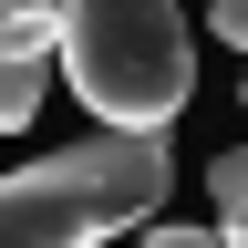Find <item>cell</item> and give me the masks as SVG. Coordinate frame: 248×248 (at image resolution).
Here are the masks:
<instances>
[{"label": "cell", "mask_w": 248, "mask_h": 248, "mask_svg": "<svg viewBox=\"0 0 248 248\" xmlns=\"http://www.w3.org/2000/svg\"><path fill=\"white\" fill-rule=\"evenodd\" d=\"M176 186L166 124H104V135L0 176V248H104L145 228Z\"/></svg>", "instance_id": "cell-1"}, {"label": "cell", "mask_w": 248, "mask_h": 248, "mask_svg": "<svg viewBox=\"0 0 248 248\" xmlns=\"http://www.w3.org/2000/svg\"><path fill=\"white\" fill-rule=\"evenodd\" d=\"M62 11V83L93 124H176L197 93V42L176 0H52Z\"/></svg>", "instance_id": "cell-2"}, {"label": "cell", "mask_w": 248, "mask_h": 248, "mask_svg": "<svg viewBox=\"0 0 248 248\" xmlns=\"http://www.w3.org/2000/svg\"><path fill=\"white\" fill-rule=\"evenodd\" d=\"M52 73H62V11L52 0H0V135H21L42 114Z\"/></svg>", "instance_id": "cell-3"}, {"label": "cell", "mask_w": 248, "mask_h": 248, "mask_svg": "<svg viewBox=\"0 0 248 248\" xmlns=\"http://www.w3.org/2000/svg\"><path fill=\"white\" fill-rule=\"evenodd\" d=\"M207 207H217V248H248V145L207 155Z\"/></svg>", "instance_id": "cell-4"}, {"label": "cell", "mask_w": 248, "mask_h": 248, "mask_svg": "<svg viewBox=\"0 0 248 248\" xmlns=\"http://www.w3.org/2000/svg\"><path fill=\"white\" fill-rule=\"evenodd\" d=\"M207 31H217V42H238V52H248V0H207Z\"/></svg>", "instance_id": "cell-5"}, {"label": "cell", "mask_w": 248, "mask_h": 248, "mask_svg": "<svg viewBox=\"0 0 248 248\" xmlns=\"http://www.w3.org/2000/svg\"><path fill=\"white\" fill-rule=\"evenodd\" d=\"M145 248H217V228H145Z\"/></svg>", "instance_id": "cell-6"}, {"label": "cell", "mask_w": 248, "mask_h": 248, "mask_svg": "<svg viewBox=\"0 0 248 248\" xmlns=\"http://www.w3.org/2000/svg\"><path fill=\"white\" fill-rule=\"evenodd\" d=\"M238 104H248V83H238Z\"/></svg>", "instance_id": "cell-7"}]
</instances>
